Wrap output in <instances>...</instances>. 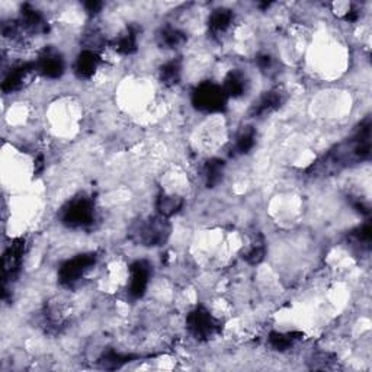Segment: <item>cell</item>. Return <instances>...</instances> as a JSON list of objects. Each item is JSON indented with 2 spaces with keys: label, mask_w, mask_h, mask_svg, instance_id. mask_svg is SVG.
<instances>
[{
  "label": "cell",
  "mask_w": 372,
  "mask_h": 372,
  "mask_svg": "<svg viewBox=\"0 0 372 372\" xmlns=\"http://www.w3.org/2000/svg\"><path fill=\"white\" fill-rule=\"evenodd\" d=\"M182 205H184V201L181 198L175 195H166V194H161L157 198V204H156L159 215L166 217V218L176 214L182 208Z\"/></svg>",
  "instance_id": "20"
},
{
  "label": "cell",
  "mask_w": 372,
  "mask_h": 372,
  "mask_svg": "<svg viewBox=\"0 0 372 372\" xmlns=\"http://www.w3.org/2000/svg\"><path fill=\"white\" fill-rule=\"evenodd\" d=\"M182 67L177 60H170L160 67V81L164 86L176 85L181 79Z\"/></svg>",
  "instance_id": "21"
},
{
  "label": "cell",
  "mask_w": 372,
  "mask_h": 372,
  "mask_svg": "<svg viewBox=\"0 0 372 372\" xmlns=\"http://www.w3.org/2000/svg\"><path fill=\"white\" fill-rule=\"evenodd\" d=\"M353 237H355V240H356L358 244L369 247V243H371V239H372V227H371V223L366 222L360 228L355 230L353 231Z\"/></svg>",
  "instance_id": "25"
},
{
  "label": "cell",
  "mask_w": 372,
  "mask_h": 372,
  "mask_svg": "<svg viewBox=\"0 0 372 372\" xmlns=\"http://www.w3.org/2000/svg\"><path fill=\"white\" fill-rule=\"evenodd\" d=\"M99 64H101V57L98 52L92 50H84L76 59L75 73L79 79L88 80L96 73V70H98Z\"/></svg>",
  "instance_id": "13"
},
{
  "label": "cell",
  "mask_w": 372,
  "mask_h": 372,
  "mask_svg": "<svg viewBox=\"0 0 372 372\" xmlns=\"http://www.w3.org/2000/svg\"><path fill=\"white\" fill-rule=\"evenodd\" d=\"M224 92L227 93L228 99H237L246 95V92L249 90V79L247 76L236 68V70H230L224 79V84L222 85Z\"/></svg>",
  "instance_id": "14"
},
{
  "label": "cell",
  "mask_w": 372,
  "mask_h": 372,
  "mask_svg": "<svg viewBox=\"0 0 372 372\" xmlns=\"http://www.w3.org/2000/svg\"><path fill=\"white\" fill-rule=\"evenodd\" d=\"M35 73V64L32 63H25L13 67L3 80L2 90L5 93H15L22 90L26 85L31 84V79Z\"/></svg>",
  "instance_id": "10"
},
{
  "label": "cell",
  "mask_w": 372,
  "mask_h": 372,
  "mask_svg": "<svg viewBox=\"0 0 372 372\" xmlns=\"http://www.w3.org/2000/svg\"><path fill=\"white\" fill-rule=\"evenodd\" d=\"M157 43L161 48L175 50L186 43V35L173 26H164L157 34Z\"/></svg>",
  "instance_id": "16"
},
{
  "label": "cell",
  "mask_w": 372,
  "mask_h": 372,
  "mask_svg": "<svg viewBox=\"0 0 372 372\" xmlns=\"http://www.w3.org/2000/svg\"><path fill=\"white\" fill-rule=\"evenodd\" d=\"M233 21H234V13L230 9L218 8V9L213 10V13L208 18L210 32L214 37L226 34L230 30Z\"/></svg>",
  "instance_id": "15"
},
{
  "label": "cell",
  "mask_w": 372,
  "mask_h": 372,
  "mask_svg": "<svg viewBox=\"0 0 372 372\" xmlns=\"http://www.w3.org/2000/svg\"><path fill=\"white\" fill-rule=\"evenodd\" d=\"M224 168H226V163L222 159H211L205 163L204 177H205L206 186L214 188L223 181Z\"/></svg>",
  "instance_id": "17"
},
{
  "label": "cell",
  "mask_w": 372,
  "mask_h": 372,
  "mask_svg": "<svg viewBox=\"0 0 372 372\" xmlns=\"http://www.w3.org/2000/svg\"><path fill=\"white\" fill-rule=\"evenodd\" d=\"M170 230L172 227L166 217L157 215L140 223L133 234L135 240L140 244L147 247H157L168 242L170 236Z\"/></svg>",
  "instance_id": "4"
},
{
  "label": "cell",
  "mask_w": 372,
  "mask_h": 372,
  "mask_svg": "<svg viewBox=\"0 0 372 372\" xmlns=\"http://www.w3.org/2000/svg\"><path fill=\"white\" fill-rule=\"evenodd\" d=\"M282 104H284V92L281 89H271L262 95L253 104L251 109V115L253 118L266 117L273 111H277V109H280Z\"/></svg>",
  "instance_id": "11"
},
{
  "label": "cell",
  "mask_w": 372,
  "mask_h": 372,
  "mask_svg": "<svg viewBox=\"0 0 372 372\" xmlns=\"http://www.w3.org/2000/svg\"><path fill=\"white\" fill-rule=\"evenodd\" d=\"M96 260H98L96 253H84L68 259L59 269L60 284L64 286H73L96 265Z\"/></svg>",
  "instance_id": "6"
},
{
  "label": "cell",
  "mask_w": 372,
  "mask_h": 372,
  "mask_svg": "<svg viewBox=\"0 0 372 372\" xmlns=\"http://www.w3.org/2000/svg\"><path fill=\"white\" fill-rule=\"evenodd\" d=\"M371 155V122L369 119L361 124V128L356 131L352 139L339 144L320 161H317V172L329 173L342 168L351 166V164L364 161Z\"/></svg>",
  "instance_id": "1"
},
{
  "label": "cell",
  "mask_w": 372,
  "mask_h": 372,
  "mask_svg": "<svg viewBox=\"0 0 372 372\" xmlns=\"http://www.w3.org/2000/svg\"><path fill=\"white\" fill-rule=\"evenodd\" d=\"M95 218V202L85 195L68 201L60 211L61 223L68 228H86L93 224Z\"/></svg>",
  "instance_id": "3"
},
{
  "label": "cell",
  "mask_w": 372,
  "mask_h": 372,
  "mask_svg": "<svg viewBox=\"0 0 372 372\" xmlns=\"http://www.w3.org/2000/svg\"><path fill=\"white\" fill-rule=\"evenodd\" d=\"M21 28L30 34H46L48 31V23L43 13L31 5H23L21 9Z\"/></svg>",
  "instance_id": "12"
},
{
  "label": "cell",
  "mask_w": 372,
  "mask_h": 372,
  "mask_svg": "<svg viewBox=\"0 0 372 372\" xmlns=\"http://www.w3.org/2000/svg\"><path fill=\"white\" fill-rule=\"evenodd\" d=\"M150 277H151V265L147 260H137L130 266L128 294L133 300H139L146 294Z\"/></svg>",
  "instance_id": "9"
},
{
  "label": "cell",
  "mask_w": 372,
  "mask_h": 372,
  "mask_svg": "<svg viewBox=\"0 0 372 372\" xmlns=\"http://www.w3.org/2000/svg\"><path fill=\"white\" fill-rule=\"evenodd\" d=\"M131 360H133V356L130 355H122L115 351H109L104 353V356L99 360V364L105 369H118L122 365L131 362Z\"/></svg>",
  "instance_id": "23"
},
{
  "label": "cell",
  "mask_w": 372,
  "mask_h": 372,
  "mask_svg": "<svg viewBox=\"0 0 372 372\" xmlns=\"http://www.w3.org/2000/svg\"><path fill=\"white\" fill-rule=\"evenodd\" d=\"M35 70L47 79H60L66 72V61L61 54L54 48H46L39 52L37 59Z\"/></svg>",
  "instance_id": "7"
},
{
  "label": "cell",
  "mask_w": 372,
  "mask_h": 372,
  "mask_svg": "<svg viewBox=\"0 0 372 372\" xmlns=\"http://www.w3.org/2000/svg\"><path fill=\"white\" fill-rule=\"evenodd\" d=\"M190 102L199 112L217 114L223 112L227 108L228 96L222 85L214 81H202L190 95Z\"/></svg>",
  "instance_id": "2"
},
{
  "label": "cell",
  "mask_w": 372,
  "mask_h": 372,
  "mask_svg": "<svg viewBox=\"0 0 372 372\" xmlns=\"http://www.w3.org/2000/svg\"><path fill=\"white\" fill-rule=\"evenodd\" d=\"M112 47L117 52L122 54V56H131V54L137 51V31L133 26H130V28L118 35Z\"/></svg>",
  "instance_id": "18"
},
{
  "label": "cell",
  "mask_w": 372,
  "mask_h": 372,
  "mask_svg": "<svg viewBox=\"0 0 372 372\" xmlns=\"http://www.w3.org/2000/svg\"><path fill=\"white\" fill-rule=\"evenodd\" d=\"M26 244L23 239L13 240L2 257V271H3V284L6 285L8 281H12L17 277L25 255Z\"/></svg>",
  "instance_id": "8"
},
{
  "label": "cell",
  "mask_w": 372,
  "mask_h": 372,
  "mask_svg": "<svg viewBox=\"0 0 372 372\" xmlns=\"http://www.w3.org/2000/svg\"><path fill=\"white\" fill-rule=\"evenodd\" d=\"M186 329L192 337L205 342L218 332L219 323L208 310L197 307L186 315Z\"/></svg>",
  "instance_id": "5"
},
{
  "label": "cell",
  "mask_w": 372,
  "mask_h": 372,
  "mask_svg": "<svg viewBox=\"0 0 372 372\" xmlns=\"http://www.w3.org/2000/svg\"><path fill=\"white\" fill-rule=\"evenodd\" d=\"M255 144H256V131L253 130V127H246L239 133L236 143H234V150H236L237 155H247L251 153V150L255 147Z\"/></svg>",
  "instance_id": "22"
},
{
  "label": "cell",
  "mask_w": 372,
  "mask_h": 372,
  "mask_svg": "<svg viewBox=\"0 0 372 372\" xmlns=\"http://www.w3.org/2000/svg\"><path fill=\"white\" fill-rule=\"evenodd\" d=\"M104 3L102 2H86L85 3V8H86V12L90 13V15H96V13H99L101 9H102Z\"/></svg>",
  "instance_id": "27"
},
{
  "label": "cell",
  "mask_w": 372,
  "mask_h": 372,
  "mask_svg": "<svg viewBox=\"0 0 372 372\" xmlns=\"http://www.w3.org/2000/svg\"><path fill=\"white\" fill-rule=\"evenodd\" d=\"M256 64L260 70L266 72L268 68L272 67V57L269 56V54H259L257 59H256Z\"/></svg>",
  "instance_id": "26"
},
{
  "label": "cell",
  "mask_w": 372,
  "mask_h": 372,
  "mask_svg": "<svg viewBox=\"0 0 372 372\" xmlns=\"http://www.w3.org/2000/svg\"><path fill=\"white\" fill-rule=\"evenodd\" d=\"M302 337V333H281V332H272L269 335V344L275 349L280 352H285L288 349H291L295 342L300 340Z\"/></svg>",
  "instance_id": "19"
},
{
  "label": "cell",
  "mask_w": 372,
  "mask_h": 372,
  "mask_svg": "<svg viewBox=\"0 0 372 372\" xmlns=\"http://www.w3.org/2000/svg\"><path fill=\"white\" fill-rule=\"evenodd\" d=\"M265 252H266L265 242L259 237V239H256L255 242H252L251 247H249V249H247V252L244 253L243 259L247 262V264H251V265H257V264H260L262 260H264Z\"/></svg>",
  "instance_id": "24"
}]
</instances>
